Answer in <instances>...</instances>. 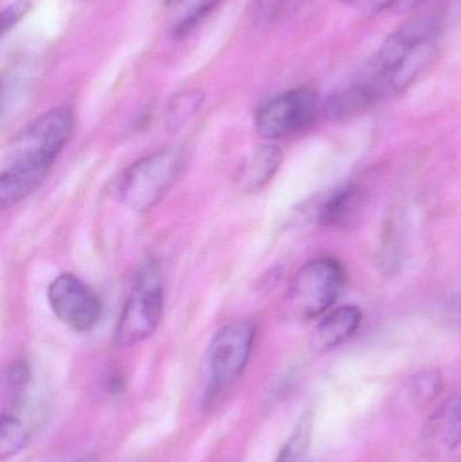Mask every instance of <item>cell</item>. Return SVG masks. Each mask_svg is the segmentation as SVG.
Instances as JSON below:
<instances>
[{"mask_svg": "<svg viewBox=\"0 0 461 462\" xmlns=\"http://www.w3.org/2000/svg\"><path fill=\"white\" fill-rule=\"evenodd\" d=\"M183 167V152L159 149L127 167L116 184V197L130 210H152L172 189Z\"/></svg>", "mask_w": 461, "mask_h": 462, "instance_id": "3957f363", "label": "cell"}, {"mask_svg": "<svg viewBox=\"0 0 461 462\" xmlns=\"http://www.w3.org/2000/svg\"><path fill=\"white\" fill-rule=\"evenodd\" d=\"M318 114V97L309 87L289 89L262 105L254 126L268 140H279L308 129Z\"/></svg>", "mask_w": 461, "mask_h": 462, "instance_id": "52a82bcc", "label": "cell"}, {"mask_svg": "<svg viewBox=\"0 0 461 462\" xmlns=\"http://www.w3.org/2000/svg\"><path fill=\"white\" fill-rule=\"evenodd\" d=\"M69 108L57 107L30 122L8 146L0 172V205L14 208L45 180L73 132Z\"/></svg>", "mask_w": 461, "mask_h": 462, "instance_id": "6da1fadb", "label": "cell"}, {"mask_svg": "<svg viewBox=\"0 0 461 462\" xmlns=\"http://www.w3.org/2000/svg\"><path fill=\"white\" fill-rule=\"evenodd\" d=\"M381 99L383 97L376 87L364 80L330 95L325 102L324 114L330 121H346L364 113Z\"/></svg>", "mask_w": 461, "mask_h": 462, "instance_id": "8fae6325", "label": "cell"}, {"mask_svg": "<svg viewBox=\"0 0 461 462\" xmlns=\"http://www.w3.org/2000/svg\"><path fill=\"white\" fill-rule=\"evenodd\" d=\"M281 162V152L276 146H260L241 168L238 181L246 191L263 189L278 172Z\"/></svg>", "mask_w": 461, "mask_h": 462, "instance_id": "5bb4252c", "label": "cell"}, {"mask_svg": "<svg viewBox=\"0 0 461 462\" xmlns=\"http://www.w3.org/2000/svg\"><path fill=\"white\" fill-rule=\"evenodd\" d=\"M408 390L417 403H429L440 395L443 390V376L438 371L420 372L409 380Z\"/></svg>", "mask_w": 461, "mask_h": 462, "instance_id": "2e32d148", "label": "cell"}, {"mask_svg": "<svg viewBox=\"0 0 461 462\" xmlns=\"http://www.w3.org/2000/svg\"><path fill=\"white\" fill-rule=\"evenodd\" d=\"M428 441L446 452H454L461 445V395L448 399L428 423Z\"/></svg>", "mask_w": 461, "mask_h": 462, "instance_id": "7c38bea8", "label": "cell"}, {"mask_svg": "<svg viewBox=\"0 0 461 462\" xmlns=\"http://www.w3.org/2000/svg\"><path fill=\"white\" fill-rule=\"evenodd\" d=\"M164 311V282L154 261L138 274L134 288L124 303L115 328L121 346H134L148 339L159 328Z\"/></svg>", "mask_w": 461, "mask_h": 462, "instance_id": "277c9868", "label": "cell"}, {"mask_svg": "<svg viewBox=\"0 0 461 462\" xmlns=\"http://www.w3.org/2000/svg\"><path fill=\"white\" fill-rule=\"evenodd\" d=\"M221 0H161L162 13L171 32L179 37L194 29Z\"/></svg>", "mask_w": 461, "mask_h": 462, "instance_id": "4fadbf2b", "label": "cell"}, {"mask_svg": "<svg viewBox=\"0 0 461 462\" xmlns=\"http://www.w3.org/2000/svg\"><path fill=\"white\" fill-rule=\"evenodd\" d=\"M30 7H32L30 0H16L13 5L5 8V11H3V34L14 29L15 24L19 23V21L26 15Z\"/></svg>", "mask_w": 461, "mask_h": 462, "instance_id": "ac0fdd59", "label": "cell"}, {"mask_svg": "<svg viewBox=\"0 0 461 462\" xmlns=\"http://www.w3.org/2000/svg\"><path fill=\"white\" fill-rule=\"evenodd\" d=\"M73 2H84V0H73Z\"/></svg>", "mask_w": 461, "mask_h": 462, "instance_id": "ffe728a7", "label": "cell"}, {"mask_svg": "<svg viewBox=\"0 0 461 462\" xmlns=\"http://www.w3.org/2000/svg\"><path fill=\"white\" fill-rule=\"evenodd\" d=\"M368 16H375L384 10H392L397 0H341Z\"/></svg>", "mask_w": 461, "mask_h": 462, "instance_id": "e0dca14e", "label": "cell"}, {"mask_svg": "<svg viewBox=\"0 0 461 462\" xmlns=\"http://www.w3.org/2000/svg\"><path fill=\"white\" fill-rule=\"evenodd\" d=\"M344 284L346 272L336 258H314L305 263L292 280L290 310L300 319L322 317L335 306Z\"/></svg>", "mask_w": 461, "mask_h": 462, "instance_id": "5b68a950", "label": "cell"}, {"mask_svg": "<svg viewBox=\"0 0 461 462\" xmlns=\"http://www.w3.org/2000/svg\"><path fill=\"white\" fill-rule=\"evenodd\" d=\"M48 300L57 319L78 333L92 330L102 317L99 296L70 273L60 274L49 284Z\"/></svg>", "mask_w": 461, "mask_h": 462, "instance_id": "ba28073f", "label": "cell"}, {"mask_svg": "<svg viewBox=\"0 0 461 462\" xmlns=\"http://www.w3.org/2000/svg\"><path fill=\"white\" fill-rule=\"evenodd\" d=\"M256 341V326L249 319H235L217 331L207 352V388L218 393L245 371Z\"/></svg>", "mask_w": 461, "mask_h": 462, "instance_id": "8992f818", "label": "cell"}, {"mask_svg": "<svg viewBox=\"0 0 461 462\" xmlns=\"http://www.w3.org/2000/svg\"><path fill=\"white\" fill-rule=\"evenodd\" d=\"M359 307L346 304L327 312L319 320L311 337V347L316 352H327L348 341L362 323Z\"/></svg>", "mask_w": 461, "mask_h": 462, "instance_id": "9c48e42d", "label": "cell"}, {"mask_svg": "<svg viewBox=\"0 0 461 462\" xmlns=\"http://www.w3.org/2000/svg\"><path fill=\"white\" fill-rule=\"evenodd\" d=\"M29 420L11 411H3L0 420V457L2 460L18 455L32 439Z\"/></svg>", "mask_w": 461, "mask_h": 462, "instance_id": "9a60e30c", "label": "cell"}, {"mask_svg": "<svg viewBox=\"0 0 461 462\" xmlns=\"http://www.w3.org/2000/svg\"><path fill=\"white\" fill-rule=\"evenodd\" d=\"M362 189L355 184H346L327 192L319 199L314 219L321 226H341L351 221L362 208Z\"/></svg>", "mask_w": 461, "mask_h": 462, "instance_id": "30bf717a", "label": "cell"}, {"mask_svg": "<svg viewBox=\"0 0 461 462\" xmlns=\"http://www.w3.org/2000/svg\"><path fill=\"white\" fill-rule=\"evenodd\" d=\"M73 462H99V460H97V456L88 455V456H84V457L78 458V460H76Z\"/></svg>", "mask_w": 461, "mask_h": 462, "instance_id": "d6986e66", "label": "cell"}, {"mask_svg": "<svg viewBox=\"0 0 461 462\" xmlns=\"http://www.w3.org/2000/svg\"><path fill=\"white\" fill-rule=\"evenodd\" d=\"M443 27V16L424 14L405 22L386 38L367 79L382 97L405 91L419 79L435 56Z\"/></svg>", "mask_w": 461, "mask_h": 462, "instance_id": "7a4b0ae2", "label": "cell"}]
</instances>
